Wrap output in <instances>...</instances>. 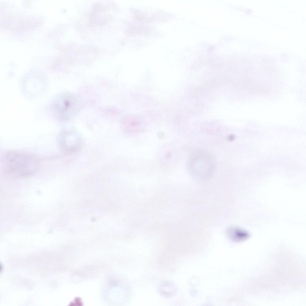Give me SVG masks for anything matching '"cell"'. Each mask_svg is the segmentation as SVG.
I'll return each instance as SVG.
<instances>
[{
	"label": "cell",
	"mask_w": 306,
	"mask_h": 306,
	"mask_svg": "<svg viewBox=\"0 0 306 306\" xmlns=\"http://www.w3.org/2000/svg\"><path fill=\"white\" fill-rule=\"evenodd\" d=\"M39 159L30 153L18 151L7 152L4 157L2 171L7 177L17 178L29 177L39 168Z\"/></svg>",
	"instance_id": "6da1fadb"
},
{
	"label": "cell",
	"mask_w": 306,
	"mask_h": 306,
	"mask_svg": "<svg viewBox=\"0 0 306 306\" xmlns=\"http://www.w3.org/2000/svg\"><path fill=\"white\" fill-rule=\"evenodd\" d=\"M215 165L213 156L203 150H196L192 153L188 164L190 173L201 179L210 177L214 172Z\"/></svg>",
	"instance_id": "7a4b0ae2"
},
{
	"label": "cell",
	"mask_w": 306,
	"mask_h": 306,
	"mask_svg": "<svg viewBox=\"0 0 306 306\" xmlns=\"http://www.w3.org/2000/svg\"><path fill=\"white\" fill-rule=\"evenodd\" d=\"M82 141L80 137L75 133L65 131L62 133L59 140L62 149L68 153L77 151L82 146Z\"/></svg>",
	"instance_id": "3957f363"
}]
</instances>
